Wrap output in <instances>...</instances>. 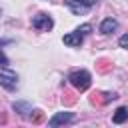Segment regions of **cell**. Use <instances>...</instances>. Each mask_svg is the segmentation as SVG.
Wrapping results in <instances>:
<instances>
[{
    "instance_id": "cell-1",
    "label": "cell",
    "mask_w": 128,
    "mask_h": 128,
    "mask_svg": "<svg viewBox=\"0 0 128 128\" xmlns=\"http://www.w3.org/2000/svg\"><path fill=\"white\" fill-rule=\"evenodd\" d=\"M68 82H70L76 90L86 92V90L90 88V84H92V76H90V72H88V70L80 68V70H74V72H70V74H68Z\"/></svg>"
},
{
    "instance_id": "cell-2",
    "label": "cell",
    "mask_w": 128,
    "mask_h": 128,
    "mask_svg": "<svg viewBox=\"0 0 128 128\" xmlns=\"http://www.w3.org/2000/svg\"><path fill=\"white\" fill-rule=\"evenodd\" d=\"M64 4L74 16H84L98 4V0H64Z\"/></svg>"
},
{
    "instance_id": "cell-3",
    "label": "cell",
    "mask_w": 128,
    "mask_h": 128,
    "mask_svg": "<svg viewBox=\"0 0 128 128\" xmlns=\"http://www.w3.org/2000/svg\"><path fill=\"white\" fill-rule=\"evenodd\" d=\"M0 86L8 92H14L18 88V74L14 70H10L8 66H2L0 70Z\"/></svg>"
},
{
    "instance_id": "cell-4",
    "label": "cell",
    "mask_w": 128,
    "mask_h": 128,
    "mask_svg": "<svg viewBox=\"0 0 128 128\" xmlns=\"http://www.w3.org/2000/svg\"><path fill=\"white\" fill-rule=\"evenodd\" d=\"M32 28L38 32H50L54 28V18L46 12H38L32 16Z\"/></svg>"
},
{
    "instance_id": "cell-5",
    "label": "cell",
    "mask_w": 128,
    "mask_h": 128,
    "mask_svg": "<svg viewBox=\"0 0 128 128\" xmlns=\"http://www.w3.org/2000/svg\"><path fill=\"white\" fill-rule=\"evenodd\" d=\"M74 120H76V114H74V112L64 110V112H56V114L48 120V126H50V128H56V126H66V124H72Z\"/></svg>"
},
{
    "instance_id": "cell-6",
    "label": "cell",
    "mask_w": 128,
    "mask_h": 128,
    "mask_svg": "<svg viewBox=\"0 0 128 128\" xmlns=\"http://www.w3.org/2000/svg\"><path fill=\"white\" fill-rule=\"evenodd\" d=\"M62 42L66 44V46H70V48H80L82 46V42H84V36L80 34V32H68V34H64L62 36Z\"/></svg>"
},
{
    "instance_id": "cell-7",
    "label": "cell",
    "mask_w": 128,
    "mask_h": 128,
    "mask_svg": "<svg viewBox=\"0 0 128 128\" xmlns=\"http://www.w3.org/2000/svg\"><path fill=\"white\" fill-rule=\"evenodd\" d=\"M100 34H104V36H108V34H112V32H116L118 30V20L116 18H104L102 22H100Z\"/></svg>"
},
{
    "instance_id": "cell-8",
    "label": "cell",
    "mask_w": 128,
    "mask_h": 128,
    "mask_svg": "<svg viewBox=\"0 0 128 128\" xmlns=\"http://www.w3.org/2000/svg\"><path fill=\"white\" fill-rule=\"evenodd\" d=\"M12 110L18 112L22 118H28L30 112H32V104L30 102H24V100H16V102H12Z\"/></svg>"
},
{
    "instance_id": "cell-9",
    "label": "cell",
    "mask_w": 128,
    "mask_h": 128,
    "mask_svg": "<svg viewBox=\"0 0 128 128\" xmlns=\"http://www.w3.org/2000/svg\"><path fill=\"white\" fill-rule=\"evenodd\" d=\"M126 120H128V108H126V106L116 108V112L112 114V122H114V124H124Z\"/></svg>"
},
{
    "instance_id": "cell-10",
    "label": "cell",
    "mask_w": 128,
    "mask_h": 128,
    "mask_svg": "<svg viewBox=\"0 0 128 128\" xmlns=\"http://www.w3.org/2000/svg\"><path fill=\"white\" fill-rule=\"evenodd\" d=\"M76 32H80L82 36H86V34H90V32H92V24H88V22H86V24L78 26V28H76Z\"/></svg>"
},
{
    "instance_id": "cell-11",
    "label": "cell",
    "mask_w": 128,
    "mask_h": 128,
    "mask_svg": "<svg viewBox=\"0 0 128 128\" xmlns=\"http://www.w3.org/2000/svg\"><path fill=\"white\" fill-rule=\"evenodd\" d=\"M118 46L128 50V34H124V36H120V38H118Z\"/></svg>"
},
{
    "instance_id": "cell-12",
    "label": "cell",
    "mask_w": 128,
    "mask_h": 128,
    "mask_svg": "<svg viewBox=\"0 0 128 128\" xmlns=\"http://www.w3.org/2000/svg\"><path fill=\"white\" fill-rule=\"evenodd\" d=\"M118 94L116 92H104V102H110V100H116Z\"/></svg>"
},
{
    "instance_id": "cell-13",
    "label": "cell",
    "mask_w": 128,
    "mask_h": 128,
    "mask_svg": "<svg viewBox=\"0 0 128 128\" xmlns=\"http://www.w3.org/2000/svg\"><path fill=\"white\" fill-rule=\"evenodd\" d=\"M10 64V60H8V56L2 52V48H0V66H8Z\"/></svg>"
},
{
    "instance_id": "cell-14",
    "label": "cell",
    "mask_w": 128,
    "mask_h": 128,
    "mask_svg": "<svg viewBox=\"0 0 128 128\" xmlns=\"http://www.w3.org/2000/svg\"><path fill=\"white\" fill-rule=\"evenodd\" d=\"M0 16H2V8H0Z\"/></svg>"
}]
</instances>
